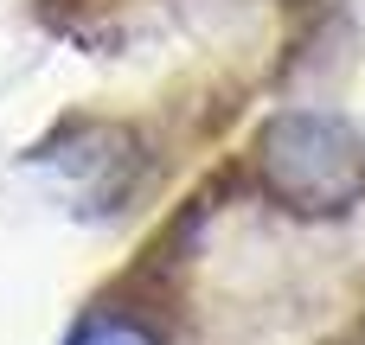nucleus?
Here are the masks:
<instances>
[{
	"mask_svg": "<svg viewBox=\"0 0 365 345\" xmlns=\"http://www.w3.org/2000/svg\"><path fill=\"white\" fill-rule=\"evenodd\" d=\"M257 179L282 211L340 218L365 198V141L321 109H282L257 134Z\"/></svg>",
	"mask_w": 365,
	"mask_h": 345,
	"instance_id": "nucleus-1",
	"label": "nucleus"
},
{
	"mask_svg": "<svg viewBox=\"0 0 365 345\" xmlns=\"http://www.w3.org/2000/svg\"><path fill=\"white\" fill-rule=\"evenodd\" d=\"M64 345H160V333L148 327V320H135V314H90V320H77V333Z\"/></svg>",
	"mask_w": 365,
	"mask_h": 345,
	"instance_id": "nucleus-3",
	"label": "nucleus"
},
{
	"mask_svg": "<svg viewBox=\"0 0 365 345\" xmlns=\"http://www.w3.org/2000/svg\"><path fill=\"white\" fill-rule=\"evenodd\" d=\"M51 141H64V154L58 147H32V160L58 166L64 198H77L83 218H109L115 205H128L141 192L148 154H141L135 128H122V122H64Z\"/></svg>",
	"mask_w": 365,
	"mask_h": 345,
	"instance_id": "nucleus-2",
	"label": "nucleus"
}]
</instances>
